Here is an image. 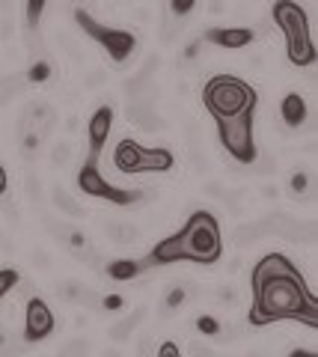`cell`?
<instances>
[{
    "instance_id": "obj_1",
    "label": "cell",
    "mask_w": 318,
    "mask_h": 357,
    "mask_svg": "<svg viewBox=\"0 0 318 357\" xmlns=\"http://www.w3.org/2000/svg\"><path fill=\"white\" fill-rule=\"evenodd\" d=\"M294 319L303 325H318V304L312 292L306 289L303 274H273L253 283V310H250V325L265 328L273 321Z\"/></svg>"
},
{
    "instance_id": "obj_2",
    "label": "cell",
    "mask_w": 318,
    "mask_h": 357,
    "mask_svg": "<svg viewBox=\"0 0 318 357\" xmlns=\"http://www.w3.org/2000/svg\"><path fill=\"white\" fill-rule=\"evenodd\" d=\"M221 253H223V241H221V227H217L214 215L212 211H193L188 223L175 236L155 244L146 265H167V262H182V259L212 265L221 259Z\"/></svg>"
},
{
    "instance_id": "obj_3",
    "label": "cell",
    "mask_w": 318,
    "mask_h": 357,
    "mask_svg": "<svg viewBox=\"0 0 318 357\" xmlns=\"http://www.w3.org/2000/svg\"><path fill=\"white\" fill-rule=\"evenodd\" d=\"M202 102L214 119H229V116L244 114V110H256V89L244 81H238V77L217 75L205 84Z\"/></svg>"
},
{
    "instance_id": "obj_4",
    "label": "cell",
    "mask_w": 318,
    "mask_h": 357,
    "mask_svg": "<svg viewBox=\"0 0 318 357\" xmlns=\"http://www.w3.org/2000/svg\"><path fill=\"white\" fill-rule=\"evenodd\" d=\"M273 24L286 33V45H289V60L294 66H312L315 60V48L310 39V18L294 0H277L273 3Z\"/></svg>"
},
{
    "instance_id": "obj_5",
    "label": "cell",
    "mask_w": 318,
    "mask_h": 357,
    "mask_svg": "<svg viewBox=\"0 0 318 357\" xmlns=\"http://www.w3.org/2000/svg\"><path fill=\"white\" fill-rule=\"evenodd\" d=\"M253 116L256 110H244L238 116L217 119V131H221V143L226 152L241 164H256V137H253Z\"/></svg>"
},
{
    "instance_id": "obj_6",
    "label": "cell",
    "mask_w": 318,
    "mask_h": 357,
    "mask_svg": "<svg viewBox=\"0 0 318 357\" xmlns=\"http://www.w3.org/2000/svg\"><path fill=\"white\" fill-rule=\"evenodd\" d=\"M74 21H78L81 30H84L90 39L102 42V48L111 54L113 63H125L131 54L137 51V36H134V33H128V30H113V27L98 24V21H95L90 13H86V9H78V13H74Z\"/></svg>"
},
{
    "instance_id": "obj_7",
    "label": "cell",
    "mask_w": 318,
    "mask_h": 357,
    "mask_svg": "<svg viewBox=\"0 0 318 357\" xmlns=\"http://www.w3.org/2000/svg\"><path fill=\"white\" fill-rule=\"evenodd\" d=\"M78 185H81L84 194L102 197V199H107V203H116V206H131V203H140V199H143V194H140V191L107 185L104 178H102V173H98V158H95V155H90V158H86V164L81 167Z\"/></svg>"
},
{
    "instance_id": "obj_8",
    "label": "cell",
    "mask_w": 318,
    "mask_h": 357,
    "mask_svg": "<svg viewBox=\"0 0 318 357\" xmlns=\"http://www.w3.org/2000/svg\"><path fill=\"white\" fill-rule=\"evenodd\" d=\"M54 331V312L42 298H30L27 301V316H24V340L27 342H39L45 340Z\"/></svg>"
},
{
    "instance_id": "obj_9",
    "label": "cell",
    "mask_w": 318,
    "mask_h": 357,
    "mask_svg": "<svg viewBox=\"0 0 318 357\" xmlns=\"http://www.w3.org/2000/svg\"><path fill=\"white\" fill-rule=\"evenodd\" d=\"M253 39H256V33L247 27H208L205 30V42L217 45V48H226V51L247 48Z\"/></svg>"
},
{
    "instance_id": "obj_10",
    "label": "cell",
    "mask_w": 318,
    "mask_h": 357,
    "mask_svg": "<svg viewBox=\"0 0 318 357\" xmlns=\"http://www.w3.org/2000/svg\"><path fill=\"white\" fill-rule=\"evenodd\" d=\"M111 128H113V107L102 105L90 119V155H95V158L102 155V146L111 137Z\"/></svg>"
},
{
    "instance_id": "obj_11",
    "label": "cell",
    "mask_w": 318,
    "mask_h": 357,
    "mask_svg": "<svg viewBox=\"0 0 318 357\" xmlns=\"http://www.w3.org/2000/svg\"><path fill=\"white\" fill-rule=\"evenodd\" d=\"M262 229H265V236H277V238H286V241H303V227L298 220H292L289 215H268L265 220H259Z\"/></svg>"
},
{
    "instance_id": "obj_12",
    "label": "cell",
    "mask_w": 318,
    "mask_h": 357,
    "mask_svg": "<svg viewBox=\"0 0 318 357\" xmlns=\"http://www.w3.org/2000/svg\"><path fill=\"white\" fill-rule=\"evenodd\" d=\"M170 167H173V152L170 149H146V146H140L137 173H167Z\"/></svg>"
},
{
    "instance_id": "obj_13",
    "label": "cell",
    "mask_w": 318,
    "mask_h": 357,
    "mask_svg": "<svg viewBox=\"0 0 318 357\" xmlns=\"http://www.w3.org/2000/svg\"><path fill=\"white\" fill-rule=\"evenodd\" d=\"M280 116L289 128H301L306 122V102L301 93H289L286 98L280 102Z\"/></svg>"
},
{
    "instance_id": "obj_14",
    "label": "cell",
    "mask_w": 318,
    "mask_h": 357,
    "mask_svg": "<svg viewBox=\"0 0 318 357\" xmlns=\"http://www.w3.org/2000/svg\"><path fill=\"white\" fill-rule=\"evenodd\" d=\"M113 164H116V170H122V173H137V164H140V146L134 140H122L116 146V152H113Z\"/></svg>"
},
{
    "instance_id": "obj_15",
    "label": "cell",
    "mask_w": 318,
    "mask_h": 357,
    "mask_svg": "<svg viewBox=\"0 0 318 357\" xmlns=\"http://www.w3.org/2000/svg\"><path fill=\"white\" fill-rule=\"evenodd\" d=\"M104 271H107V277H113V280H134V277L143 271V262H137V259H113Z\"/></svg>"
},
{
    "instance_id": "obj_16",
    "label": "cell",
    "mask_w": 318,
    "mask_h": 357,
    "mask_svg": "<svg viewBox=\"0 0 318 357\" xmlns=\"http://www.w3.org/2000/svg\"><path fill=\"white\" fill-rule=\"evenodd\" d=\"M51 197H54V206H57L63 215H69V218H84L81 203H78V199H74L72 194H65V188H63V185H54Z\"/></svg>"
},
{
    "instance_id": "obj_17",
    "label": "cell",
    "mask_w": 318,
    "mask_h": 357,
    "mask_svg": "<svg viewBox=\"0 0 318 357\" xmlns=\"http://www.w3.org/2000/svg\"><path fill=\"white\" fill-rule=\"evenodd\" d=\"M143 319H146V310L140 307L137 312H131L128 319L116 321V325L111 328V340H116V342H125V340L131 337V331H134V328H137V325H140V321H143Z\"/></svg>"
},
{
    "instance_id": "obj_18",
    "label": "cell",
    "mask_w": 318,
    "mask_h": 357,
    "mask_svg": "<svg viewBox=\"0 0 318 357\" xmlns=\"http://www.w3.org/2000/svg\"><path fill=\"white\" fill-rule=\"evenodd\" d=\"M57 295L63 301H78V304H93L95 295L86 292V286H81L78 280H69V283H60L57 286Z\"/></svg>"
},
{
    "instance_id": "obj_19",
    "label": "cell",
    "mask_w": 318,
    "mask_h": 357,
    "mask_svg": "<svg viewBox=\"0 0 318 357\" xmlns=\"http://www.w3.org/2000/svg\"><path fill=\"white\" fill-rule=\"evenodd\" d=\"M262 236H265V229H262V223H241V227H235L232 238L238 248H250V244L262 241Z\"/></svg>"
},
{
    "instance_id": "obj_20",
    "label": "cell",
    "mask_w": 318,
    "mask_h": 357,
    "mask_svg": "<svg viewBox=\"0 0 318 357\" xmlns=\"http://www.w3.org/2000/svg\"><path fill=\"white\" fill-rule=\"evenodd\" d=\"M107 236H111L113 241H119V244H134V241H140V229L134 227V223H107Z\"/></svg>"
},
{
    "instance_id": "obj_21",
    "label": "cell",
    "mask_w": 318,
    "mask_h": 357,
    "mask_svg": "<svg viewBox=\"0 0 318 357\" xmlns=\"http://www.w3.org/2000/svg\"><path fill=\"white\" fill-rule=\"evenodd\" d=\"M45 3H48V0H27L24 15H27V27H30V30H36V27H39L42 13H45Z\"/></svg>"
},
{
    "instance_id": "obj_22",
    "label": "cell",
    "mask_w": 318,
    "mask_h": 357,
    "mask_svg": "<svg viewBox=\"0 0 318 357\" xmlns=\"http://www.w3.org/2000/svg\"><path fill=\"white\" fill-rule=\"evenodd\" d=\"M69 161H72V143H69V140L54 143V149H51V164H54V167H65Z\"/></svg>"
},
{
    "instance_id": "obj_23",
    "label": "cell",
    "mask_w": 318,
    "mask_h": 357,
    "mask_svg": "<svg viewBox=\"0 0 318 357\" xmlns=\"http://www.w3.org/2000/svg\"><path fill=\"white\" fill-rule=\"evenodd\" d=\"M51 77V63L48 60H36L30 66V72H27V81L30 84H45Z\"/></svg>"
},
{
    "instance_id": "obj_24",
    "label": "cell",
    "mask_w": 318,
    "mask_h": 357,
    "mask_svg": "<svg viewBox=\"0 0 318 357\" xmlns=\"http://www.w3.org/2000/svg\"><path fill=\"white\" fill-rule=\"evenodd\" d=\"M18 89H21V77H18V75H13V77H0V102H6V98L18 96Z\"/></svg>"
},
{
    "instance_id": "obj_25",
    "label": "cell",
    "mask_w": 318,
    "mask_h": 357,
    "mask_svg": "<svg viewBox=\"0 0 318 357\" xmlns=\"http://www.w3.org/2000/svg\"><path fill=\"white\" fill-rule=\"evenodd\" d=\"M196 331H200L202 337H217V333H221V321L214 316H200L196 319Z\"/></svg>"
},
{
    "instance_id": "obj_26",
    "label": "cell",
    "mask_w": 318,
    "mask_h": 357,
    "mask_svg": "<svg viewBox=\"0 0 318 357\" xmlns=\"http://www.w3.org/2000/svg\"><path fill=\"white\" fill-rule=\"evenodd\" d=\"M15 286H18V271H13V268H3V271H0V301H3L9 289H15Z\"/></svg>"
},
{
    "instance_id": "obj_27",
    "label": "cell",
    "mask_w": 318,
    "mask_h": 357,
    "mask_svg": "<svg viewBox=\"0 0 318 357\" xmlns=\"http://www.w3.org/2000/svg\"><path fill=\"white\" fill-rule=\"evenodd\" d=\"M193 6H196V0H170V15L184 18L193 13Z\"/></svg>"
},
{
    "instance_id": "obj_28",
    "label": "cell",
    "mask_w": 318,
    "mask_h": 357,
    "mask_svg": "<svg viewBox=\"0 0 318 357\" xmlns=\"http://www.w3.org/2000/svg\"><path fill=\"white\" fill-rule=\"evenodd\" d=\"M137 126L143 128V131H149V134H155V131H161V128H164V119L155 114V110H149V114H146L143 119H140Z\"/></svg>"
},
{
    "instance_id": "obj_29",
    "label": "cell",
    "mask_w": 318,
    "mask_h": 357,
    "mask_svg": "<svg viewBox=\"0 0 318 357\" xmlns=\"http://www.w3.org/2000/svg\"><path fill=\"white\" fill-rule=\"evenodd\" d=\"M184 298H188V292H184V286H173L167 292V310H175L184 304Z\"/></svg>"
},
{
    "instance_id": "obj_30",
    "label": "cell",
    "mask_w": 318,
    "mask_h": 357,
    "mask_svg": "<svg viewBox=\"0 0 318 357\" xmlns=\"http://www.w3.org/2000/svg\"><path fill=\"white\" fill-rule=\"evenodd\" d=\"M86 351H90V345H86L84 340H74V342H65L63 345V354L65 357H69V354H86Z\"/></svg>"
},
{
    "instance_id": "obj_31",
    "label": "cell",
    "mask_w": 318,
    "mask_h": 357,
    "mask_svg": "<svg viewBox=\"0 0 318 357\" xmlns=\"http://www.w3.org/2000/svg\"><path fill=\"white\" fill-rule=\"evenodd\" d=\"M306 185H310L306 173H294V176H292V182H289V188H292L294 194H303V191H306Z\"/></svg>"
},
{
    "instance_id": "obj_32",
    "label": "cell",
    "mask_w": 318,
    "mask_h": 357,
    "mask_svg": "<svg viewBox=\"0 0 318 357\" xmlns=\"http://www.w3.org/2000/svg\"><path fill=\"white\" fill-rule=\"evenodd\" d=\"M65 236H69V244H72L74 250L86 248V236H84V232H78V229H65Z\"/></svg>"
},
{
    "instance_id": "obj_33",
    "label": "cell",
    "mask_w": 318,
    "mask_h": 357,
    "mask_svg": "<svg viewBox=\"0 0 318 357\" xmlns=\"http://www.w3.org/2000/svg\"><path fill=\"white\" fill-rule=\"evenodd\" d=\"M104 81H107V75H104V72H98V69H95L93 75H86V86H90V89H95V86H102Z\"/></svg>"
},
{
    "instance_id": "obj_34",
    "label": "cell",
    "mask_w": 318,
    "mask_h": 357,
    "mask_svg": "<svg viewBox=\"0 0 318 357\" xmlns=\"http://www.w3.org/2000/svg\"><path fill=\"white\" fill-rule=\"evenodd\" d=\"M102 307L104 310H119V307H122V295H107V298H102Z\"/></svg>"
},
{
    "instance_id": "obj_35",
    "label": "cell",
    "mask_w": 318,
    "mask_h": 357,
    "mask_svg": "<svg viewBox=\"0 0 318 357\" xmlns=\"http://www.w3.org/2000/svg\"><path fill=\"white\" fill-rule=\"evenodd\" d=\"M273 170H277V167H273V158H262V161L256 164V173H259V176H271Z\"/></svg>"
},
{
    "instance_id": "obj_36",
    "label": "cell",
    "mask_w": 318,
    "mask_h": 357,
    "mask_svg": "<svg viewBox=\"0 0 318 357\" xmlns=\"http://www.w3.org/2000/svg\"><path fill=\"white\" fill-rule=\"evenodd\" d=\"M27 194H30V199H39V178L36 176H27Z\"/></svg>"
},
{
    "instance_id": "obj_37",
    "label": "cell",
    "mask_w": 318,
    "mask_h": 357,
    "mask_svg": "<svg viewBox=\"0 0 318 357\" xmlns=\"http://www.w3.org/2000/svg\"><path fill=\"white\" fill-rule=\"evenodd\" d=\"M158 354H170V357H175V354H182V351H179V345H173V342H164L161 349H158Z\"/></svg>"
},
{
    "instance_id": "obj_38",
    "label": "cell",
    "mask_w": 318,
    "mask_h": 357,
    "mask_svg": "<svg viewBox=\"0 0 318 357\" xmlns=\"http://www.w3.org/2000/svg\"><path fill=\"white\" fill-rule=\"evenodd\" d=\"M221 298H223V301H232V304H235V301H238V295H235V289H229V286H226V289H221Z\"/></svg>"
},
{
    "instance_id": "obj_39",
    "label": "cell",
    "mask_w": 318,
    "mask_h": 357,
    "mask_svg": "<svg viewBox=\"0 0 318 357\" xmlns=\"http://www.w3.org/2000/svg\"><path fill=\"white\" fill-rule=\"evenodd\" d=\"M6 185H9V178H6V170H3V164H0V197L6 194Z\"/></svg>"
},
{
    "instance_id": "obj_40",
    "label": "cell",
    "mask_w": 318,
    "mask_h": 357,
    "mask_svg": "<svg viewBox=\"0 0 318 357\" xmlns=\"http://www.w3.org/2000/svg\"><path fill=\"white\" fill-rule=\"evenodd\" d=\"M191 158H193V164H196V170H205V167H208V161L202 158V155H200V152H193V155H191Z\"/></svg>"
},
{
    "instance_id": "obj_41",
    "label": "cell",
    "mask_w": 318,
    "mask_h": 357,
    "mask_svg": "<svg viewBox=\"0 0 318 357\" xmlns=\"http://www.w3.org/2000/svg\"><path fill=\"white\" fill-rule=\"evenodd\" d=\"M196 54H200V42H191V45H188V51H184V57L191 60V57H196Z\"/></svg>"
},
{
    "instance_id": "obj_42",
    "label": "cell",
    "mask_w": 318,
    "mask_h": 357,
    "mask_svg": "<svg viewBox=\"0 0 318 357\" xmlns=\"http://www.w3.org/2000/svg\"><path fill=\"white\" fill-rule=\"evenodd\" d=\"M33 259H36V265H48V253H33Z\"/></svg>"
},
{
    "instance_id": "obj_43",
    "label": "cell",
    "mask_w": 318,
    "mask_h": 357,
    "mask_svg": "<svg viewBox=\"0 0 318 357\" xmlns=\"http://www.w3.org/2000/svg\"><path fill=\"white\" fill-rule=\"evenodd\" d=\"M137 18L140 21H149V9H137Z\"/></svg>"
},
{
    "instance_id": "obj_44",
    "label": "cell",
    "mask_w": 318,
    "mask_h": 357,
    "mask_svg": "<svg viewBox=\"0 0 318 357\" xmlns=\"http://www.w3.org/2000/svg\"><path fill=\"white\" fill-rule=\"evenodd\" d=\"M0 342H3V337H0Z\"/></svg>"
}]
</instances>
